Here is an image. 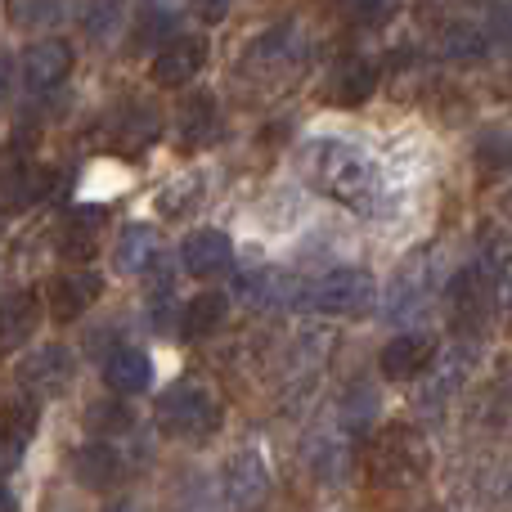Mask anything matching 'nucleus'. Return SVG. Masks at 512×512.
Returning a JSON list of instances; mask_svg holds the SVG:
<instances>
[{
    "label": "nucleus",
    "instance_id": "24",
    "mask_svg": "<svg viewBox=\"0 0 512 512\" xmlns=\"http://www.w3.org/2000/svg\"><path fill=\"white\" fill-rule=\"evenodd\" d=\"M36 432V400L32 396H14L0 405V436H9V441L27 445Z\"/></svg>",
    "mask_w": 512,
    "mask_h": 512
},
{
    "label": "nucleus",
    "instance_id": "25",
    "mask_svg": "<svg viewBox=\"0 0 512 512\" xmlns=\"http://www.w3.org/2000/svg\"><path fill=\"white\" fill-rule=\"evenodd\" d=\"M477 162L490 171L512 167V126H486V135L477 140Z\"/></svg>",
    "mask_w": 512,
    "mask_h": 512
},
{
    "label": "nucleus",
    "instance_id": "12",
    "mask_svg": "<svg viewBox=\"0 0 512 512\" xmlns=\"http://www.w3.org/2000/svg\"><path fill=\"white\" fill-rule=\"evenodd\" d=\"M432 355H436V342L427 333H400L382 346L378 369H382V378H391V382H414L418 373L432 364Z\"/></svg>",
    "mask_w": 512,
    "mask_h": 512
},
{
    "label": "nucleus",
    "instance_id": "27",
    "mask_svg": "<svg viewBox=\"0 0 512 512\" xmlns=\"http://www.w3.org/2000/svg\"><path fill=\"white\" fill-rule=\"evenodd\" d=\"M122 23H126V5H122V0H95V5H90V14H86V32L99 36V41H108V36H113Z\"/></svg>",
    "mask_w": 512,
    "mask_h": 512
},
{
    "label": "nucleus",
    "instance_id": "29",
    "mask_svg": "<svg viewBox=\"0 0 512 512\" xmlns=\"http://www.w3.org/2000/svg\"><path fill=\"white\" fill-rule=\"evenodd\" d=\"M225 14H230V0H194V18L198 23H225Z\"/></svg>",
    "mask_w": 512,
    "mask_h": 512
},
{
    "label": "nucleus",
    "instance_id": "4",
    "mask_svg": "<svg viewBox=\"0 0 512 512\" xmlns=\"http://www.w3.org/2000/svg\"><path fill=\"white\" fill-rule=\"evenodd\" d=\"M207 54H212L207 36H194V32L167 36V41L158 45V54H153V63H149L153 86H162V90H180V86H189V81H194L198 72L207 68Z\"/></svg>",
    "mask_w": 512,
    "mask_h": 512
},
{
    "label": "nucleus",
    "instance_id": "2",
    "mask_svg": "<svg viewBox=\"0 0 512 512\" xmlns=\"http://www.w3.org/2000/svg\"><path fill=\"white\" fill-rule=\"evenodd\" d=\"M225 423V409L212 387L203 382H176L167 396H158V427L176 441H207Z\"/></svg>",
    "mask_w": 512,
    "mask_h": 512
},
{
    "label": "nucleus",
    "instance_id": "22",
    "mask_svg": "<svg viewBox=\"0 0 512 512\" xmlns=\"http://www.w3.org/2000/svg\"><path fill=\"white\" fill-rule=\"evenodd\" d=\"M153 135H158V113L153 108H126L113 131V144L122 153H140L144 144H153Z\"/></svg>",
    "mask_w": 512,
    "mask_h": 512
},
{
    "label": "nucleus",
    "instance_id": "31",
    "mask_svg": "<svg viewBox=\"0 0 512 512\" xmlns=\"http://www.w3.org/2000/svg\"><path fill=\"white\" fill-rule=\"evenodd\" d=\"M9 86H14V54L0 50V99L9 95Z\"/></svg>",
    "mask_w": 512,
    "mask_h": 512
},
{
    "label": "nucleus",
    "instance_id": "21",
    "mask_svg": "<svg viewBox=\"0 0 512 512\" xmlns=\"http://www.w3.org/2000/svg\"><path fill=\"white\" fill-rule=\"evenodd\" d=\"M486 32L477 23H450L441 32V54L450 63H481L486 59Z\"/></svg>",
    "mask_w": 512,
    "mask_h": 512
},
{
    "label": "nucleus",
    "instance_id": "18",
    "mask_svg": "<svg viewBox=\"0 0 512 512\" xmlns=\"http://www.w3.org/2000/svg\"><path fill=\"white\" fill-rule=\"evenodd\" d=\"M216 122H221V108H216V95L212 90H189L185 104L176 113V131H180V144L185 149H198V144L212 140Z\"/></svg>",
    "mask_w": 512,
    "mask_h": 512
},
{
    "label": "nucleus",
    "instance_id": "9",
    "mask_svg": "<svg viewBox=\"0 0 512 512\" xmlns=\"http://www.w3.org/2000/svg\"><path fill=\"white\" fill-rule=\"evenodd\" d=\"M265 495H270V468H265V459L256 450L234 454L225 463V499H230V508L252 512L265 504Z\"/></svg>",
    "mask_w": 512,
    "mask_h": 512
},
{
    "label": "nucleus",
    "instance_id": "11",
    "mask_svg": "<svg viewBox=\"0 0 512 512\" xmlns=\"http://www.w3.org/2000/svg\"><path fill=\"white\" fill-rule=\"evenodd\" d=\"M180 265H185V274H194V279H221V274L234 270V243L230 234L221 230H194L185 239V248H180Z\"/></svg>",
    "mask_w": 512,
    "mask_h": 512
},
{
    "label": "nucleus",
    "instance_id": "5",
    "mask_svg": "<svg viewBox=\"0 0 512 512\" xmlns=\"http://www.w3.org/2000/svg\"><path fill=\"white\" fill-rule=\"evenodd\" d=\"M301 36L292 27H274V32L256 36L248 45V59H243V72L256 81H288L301 72Z\"/></svg>",
    "mask_w": 512,
    "mask_h": 512
},
{
    "label": "nucleus",
    "instance_id": "14",
    "mask_svg": "<svg viewBox=\"0 0 512 512\" xmlns=\"http://www.w3.org/2000/svg\"><path fill=\"white\" fill-rule=\"evenodd\" d=\"M104 382L113 396H144L153 387V360L140 346H113L104 360Z\"/></svg>",
    "mask_w": 512,
    "mask_h": 512
},
{
    "label": "nucleus",
    "instance_id": "19",
    "mask_svg": "<svg viewBox=\"0 0 512 512\" xmlns=\"http://www.w3.org/2000/svg\"><path fill=\"white\" fill-rule=\"evenodd\" d=\"M225 319H230L225 292H198V297L185 301V310H180V333H185L189 342H203V337H212Z\"/></svg>",
    "mask_w": 512,
    "mask_h": 512
},
{
    "label": "nucleus",
    "instance_id": "20",
    "mask_svg": "<svg viewBox=\"0 0 512 512\" xmlns=\"http://www.w3.org/2000/svg\"><path fill=\"white\" fill-rule=\"evenodd\" d=\"M153 265H158V239H153L149 225L122 230V239H117V248H113V270L131 279V274H149Z\"/></svg>",
    "mask_w": 512,
    "mask_h": 512
},
{
    "label": "nucleus",
    "instance_id": "32",
    "mask_svg": "<svg viewBox=\"0 0 512 512\" xmlns=\"http://www.w3.org/2000/svg\"><path fill=\"white\" fill-rule=\"evenodd\" d=\"M0 512H18V504H14V495H9L5 481H0Z\"/></svg>",
    "mask_w": 512,
    "mask_h": 512
},
{
    "label": "nucleus",
    "instance_id": "34",
    "mask_svg": "<svg viewBox=\"0 0 512 512\" xmlns=\"http://www.w3.org/2000/svg\"><path fill=\"white\" fill-rule=\"evenodd\" d=\"M0 239H5V212H0Z\"/></svg>",
    "mask_w": 512,
    "mask_h": 512
},
{
    "label": "nucleus",
    "instance_id": "23",
    "mask_svg": "<svg viewBox=\"0 0 512 512\" xmlns=\"http://www.w3.org/2000/svg\"><path fill=\"white\" fill-rule=\"evenodd\" d=\"M86 427L95 436H126L135 427V414H131V405H126L122 396H113V400H95V405L86 409Z\"/></svg>",
    "mask_w": 512,
    "mask_h": 512
},
{
    "label": "nucleus",
    "instance_id": "28",
    "mask_svg": "<svg viewBox=\"0 0 512 512\" xmlns=\"http://www.w3.org/2000/svg\"><path fill=\"white\" fill-rule=\"evenodd\" d=\"M391 0H355V18H360L364 27H378V23H387L391 18Z\"/></svg>",
    "mask_w": 512,
    "mask_h": 512
},
{
    "label": "nucleus",
    "instance_id": "8",
    "mask_svg": "<svg viewBox=\"0 0 512 512\" xmlns=\"http://www.w3.org/2000/svg\"><path fill=\"white\" fill-rule=\"evenodd\" d=\"M104 297V279L90 270H68V274H54L50 288H45V306L59 324H77L95 301Z\"/></svg>",
    "mask_w": 512,
    "mask_h": 512
},
{
    "label": "nucleus",
    "instance_id": "6",
    "mask_svg": "<svg viewBox=\"0 0 512 512\" xmlns=\"http://www.w3.org/2000/svg\"><path fill=\"white\" fill-rule=\"evenodd\" d=\"M72 382V351L68 346H36L32 355H23L18 364V387L27 391L32 400H45V396H63Z\"/></svg>",
    "mask_w": 512,
    "mask_h": 512
},
{
    "label": "nucleus",
    "instance_id": "7",
    "mask_svg": "<svg viewBox=\"0 0 512 512\" xmlns=\"http://www.w3.org/2000/svg\"><path fill=\"white\" fill-rule=\"evenodd\" d=\"M72 63H77V54H72V45L63 41V36H45V41H32V45L23 50V86L32 90V95L59 90L63 81L72 77Z\"/></svg>",
    "mask_w": 512,
    "mask_h": 512
},
{
    "label": "nucleus",
    "instance_id": "16",
    "mask_svg": "<svg viewBox=\"0 0 512 512\" xmlns=\"http://www.w3.org/2000/svg\"><path fill=\"white\" fill-rule=\"evenodd\" d=\"M104 207H77L59 230V256L72 265H86L99 252V230H104Z\"/></svg>",
    "mask_w": 512,
    "mask_h": 512
},
{
    "label": "nucleus",
    "instance_id": "15",
    "mask_svg": "<svg viewBox=\"0 0 512 512\" xmlns=\"http://www.w3.org/2000/svg\"><path fill=\"white\" fill-rule=\"evenodd\" d=\"M36 324H41V297L32 288L9 292L0 301V351H23L32 342Z\"/></svg>",
    "mask_w": 512,
    "mask_h": 512
},
{
    "label": "nucleus",
    "instance_id": "13",
    "mask_svg": "<svg viewBox=\"0 0 512 512\" xmlns=\"http://www.w3.org/2000/svg\"><path fill=\"white\" fill-rule=\"evenodd\" d=\"M427 468V445L423 436H414L409 427H391L378 445V472L382 477H400V481H414L418 472Z\"/></svg>",
    "mask_w": 512,
    "mask_h": 512
},
{
    "label": "nucleus",
    "instance_id": "33",
    "mask_svg": "<svg viewBox=\"0 0 512 512\" xmlns=\"http://www.w3.org/2000/svg\"><path fill=\"white\" fill-rule=\"evenodd\" d=\"M104 512H140V508H135V504H126V499H122V504H108Z\"/></svg>",
    "mask_w": 512,
    "mask_h": 512
},
{
    "label": "nucleus",
    "instance_id": "30",
    "mask_svg": "<svg viewBox=\"0 0 512 512\" xmlns=\"http://www.w3.org/2000/svg\"><path fill=\"white\" fill-rule=\"evenodd\" d=\"M18 463H23V445L9 441V436H0V477H9Z\"/></svg>",
    "mask_w": 512,
    "mask_h": 512
},
{
    "label": "nucleus",
    "instance_id": "17",
    "mask_svg": "<svg viewBox=\"0 0 512 512\" xmlns=\"http://www.w3.org/2000/svg\"><path fill=\"white\" fill-rule=\"evenodd\" d=\"M122 454L113 450L108 441H90L72 454V477L81 481L86 490H113L122 481Z\"/></svg>",
    "mask_w": 512,
    "mask_h": 512
},
{
    "label": "nucleus",
    "instance_id": "26",
    "mask_svg": "<svg viewBox=\"0 0 512 512\" xmlns=\"http://www.w3.org/2000/svg\"><path fill=\"white\" fill-rule=\"evenodd\" d=\"M63 18V0H9L14 27H54Z\"/></svg>",
    "mask_w": 512,
    "mask_h": 512
},
{
    "label": "nucleus",
    "instance_id": "10",
    "mask_svg": "<svg viewBox=\"0 0 512 512\" xmlns=\"http://www.w3.org/2000/svg\"><path fill=\"white\" fill-rule=\"evenodd\" d=\"M378 81H382L378 63L364 59V54H346L333 68V77H328V104H337V108L369 104V99L378 95Z\"/></svg>",
    "mask_w": 512,
    "mask_h": 512
},
{
    "label": "nucleus",
    "instance_id": "1",
    "mask_svg": "<svg viewBox=\"0 0 512 512\" xmlns=\"http://www.w3.org/2000/svg\"><path fill=\"white\" fill-rule=\"evenodd\" d=\"M297 171L315 194H324L328 203L346 207L355 216H382L387 212V176H382L378 158L364 153L351 140H310L297 153Z\"/></svg>",
    "mask_w": 512,
    "mask_h": 512
},
{
    "label": "nucleus",
    "instance_id": "3",
    "mask_svg": "<svg viewBox=\"0 0 512 512\" xmlns=\"http://www.w3.org/2000/svg\"><path fill=\"white\" fill-rule=\"evenodd\" d=\"M373 297H378L373 279L364 270H355V265H342V270L319 274V279L301 292V301H306L310 310H319V315H346V319L369 315Z\"/></svg>",
    "mask_w": 512,
    "mask_h": 512
}]
</instances>
